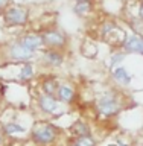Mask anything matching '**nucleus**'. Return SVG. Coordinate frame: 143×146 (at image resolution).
I'll return each instance as SVG.
<instances>
[{"mask_svg": "<svg viewBox=\"0 0 143 146\" xmlns=\"http://www.w3.org/2000/svg\"><path fill=\"white\" fill-rule=\"evenodd\" d=\"M38 52L25 47L17 38L9 40L0 44V61L5 64H21L26 61H34Z\"/></svg>", "mask_w": 143, "mask_h": 146, "instance_id": "obj_1", "label": "nucleus"}, {"mask_svg": "<svg viewBox=\"0 0 143 146\" xmlns=\"http://www.w3.org/2000/svg\"><path fill=\"white\" fill-rule=\"evenodd\" d=\"M125 98L120 90H107L96 99V111L102 117H114L125 108Z\"/></svg>", "mask_w": 143, "mask_h": 146, "instance_id": "obj_2", "label": "nucleus"}, {"mask_svg": "<svg viewBox=\"0 0 143 146\" xmlns=\"http://www.w3.org/2000/svg\"><path fill=\"white\" fill-rule=\"evenodd\" d=\"M61 135V128L50 122H37L31 129V140L37 145L49 146L53 145Z\"/></svg>", "mask_w": 143, "mask_h": 146, "instance_id": "obj_3", "label": "nucleus"}, {"mask_svg": "<svg viewBox=\"0 0 143 146\" xmlns=\"http://www.w3.org/2000/svg\"><path fill=\"white\" fill-rule=\"evenodd\" d=\"M2 18L6 27H25L29 23V9L23 5L9 3L2 12Z\"/></svg>", "mask_w": 143, "mask_h": 146, "instance_id": "obj_4", "label": "nucleus"}, {"mask_svg": "<svg viewBox=\"0 0 143 146\" xmlns=\"http://www.w3.org/2000/svg\"><path fill=\"white\" fill-rule=\"evenodd\" d=\"M37 61L38 66L47 70H55V68H61L66 62V50L59 49H49L44 47L40 50V55H37Z\"/></svg>", "mask_w": 143, "mask_h": 146, "instance_id": "obj_5", "label": "nucleus"}, {"mask_svg": "<svg viewBox=\"0 0 143 146\" xmlns=\"http://www.w3.org/2000/svg\"><path fill=\"white\" fill-rule=\"evenodd\" d=\"M41 36H43L44 47L59 50H66L69 47V35L58 27H49L41 31Z\"/></svg>", "mask_w": 143, "mask_h": 146, "instance_id": "obj_6", "label": "nucleus"}, {"mask_svg": "<svg viewBox=\"0 0 143 146\" xmlns=\"http://www.w3.org/2000/svg\"><path fill=\"white\" fill-rule=\"evenodd\" d=\"M37 107L43 114L46 116H50V114H55L58 111V107H59V102L55 96H50V94H46L43 91H40L37 94Z\"/></svg>", "mask_w": 143, "mask_h": 146, "instance_id": "obj_7", "label": "nucleus"}, {"mask_svg": "<svg viewBox=\"0 0 143 146\" xmlns=\"http://www.w3.org/2000/svg\"><path fill=\"white\" fill-rule=\"evenodd\" d=\"M122 49L125 53H132V55H143V35L139 32H132L131 35L125 36V41L122 43Z\"/></svg>", "mask_w": 143, "mask_h": 146, "instance_id": "obj_8", "label": "nucleus"}, {"mask_svg": "<svg viewBox=\"0 0 143 146\" xmlns=\"http://www.w3.org/2000/svg\"><path fill=\"white\" fill-rule=\"evenodd\" d=\"M25 47L34 50V52H40L41 49H44V43H43V36L41 32H25L17 38Z\"/></svg>", "mask_w": 143, "mask_h": 146, "instance_id": "obj_9", "label": "nucleus"}, {"mask_svg": "<svg viewBox=\"0 0 143 146\" xmlns=\"http://www.w3.org/2000/svg\"><path fill=\"white\" fill-rule=\"evenodd\" d=\"M110 76L111 79L116 82L117 87H128L132 82V75L128 72V68L125 66H117L110 70Z\"/></svg>", "mask_w": 143, "mask_h": 146, "instance_id": "obj_10", "label": "nucleus"}, {"mask_svg": "<svg viewBox=\"0 0 143 146\" xmlns=\"http://www.w3.org/2000/svg\"><path fill=\"white\" fill-rule=\"evenodd\" d=\"M55 98L58 99L59 104H67V105H69V104H73V102H75L76 91H75V88H73L70 84H61V82H59Z\"/></svg>", "mask_w": 143, "mask_h": 146, "instance_id": "obj_11", "label": "nucleus"}, {"mask_svg": "<svg viewBox=\"0 0 143 146\" xmlns=\"http://www.w3.org/2000/svg\"><path fill=\"white\" fill-rule=\"evenodd\" d=\"M58 85H59V81L57 79L55 75H44V78L40 81V90L46 94H50V96L57 94Z\"/></svg>", "mask_w": 143, "mask_h": 146, "instance_id": "obj_12", "label": "nucleus"}, {"mask_svg": "<svg viewBox=\"0 0 143 146\" xmlns=\"http://www.w3.org/2000/svg\"><path fill=\"white\" fill-rule=\"evenodd\" d=\"M20 72H18V81L23 82V84H26V82H29L34 79L35 76V68H34V62L32 61H26V62H21L20 64Z\"/></svg>", "mask_w": 143, "mask_h": 146, "instance_id": "obj_13", "label": "nucleus"}, {"mask_svg": "<svg viewBox=\"0 0 143 146\" xmlns=\"http://www.w3.org/2000/svg\"><path fill=\"white\" fill-rule=\"evenodd\" d=\"M72 137H84V135H91V129L90 125L85 120H75L72 123V126L69 128Z\"/></svg>", "mask_w": 143, "mask_h": 146, "instance_id": "obj_14", "label": "nucleus"}, {"mask_svg": "<svg viewBox=\"0 0 143 146\" xmlns=\"http://www.w3.org/2000/svg\"><path fill=\"white\" fill-rule=\"evenodd\" d=\"M91 11H93V0L75 2V5H73V12L78 17H87Z\"/></svg>", "mask_w": 143, "mask_h": 146, "instance_id": "obj_15", "label": "nucleus"}, {"mask_svg": "<svg viewBox=\"0 0 143 146\" xmlns=\"http://www.w3.org/2000/svg\"><path fill=\"white\" fill-rule=\"evenodd\" d=\"M3 134L5 135H14V134H23L26 129L25 126H21L18 122H6L2 125Z\"/></svg>", "mask_w": 143, "mask_h": 146, "instance_id": "obj_16", "label": "nucleus"}, {"mask_svg": "<svg viewBox=\"0 0 143 146\" xmlns=\"http://www.w3.org/2000/svg\"><path fill=\"white\" fill-rule=\"evenodd\" d=\"M126 56V53H125V50H117V52H113L111 53V56H110V70L114 67H117V66H120V64L123 62V59H125Z\"/></svg>", "mask_w": 143, "mask_h": 146, "instance_id": "obj_17", "label": "nucleus"}, {"mask_svg": "<svg viewBox=\"0 0 143 146\" xmlns=\"http://www.w3.org/2000/svg\"><path fill=\"white\" fill-rule=\"evenodd\" d=\"M72 143L75 146H98L93 135H84V137H72Z\"/></svg>", "mask_w": 143, "mask_h": 146, "instance_id": "obj_18", "label": "nucleus"}, {"mask_svg": "<svg viewBox=\"0 0 143 146\" xmlns=\"http://www.w3.org/2000/svg\"><path fill=\"white\" fill-rule=\"evenodd\" d=\"M137 18L143 21V2H139V8H137Z\"/></svg>", "mask_w": 143, "mask_h": 146, "instance_id": "obj_19", "label": "nucleus"}, {"mask_svg": "<svg viewBox=\"0 0 143 146\" xmlns=\"http://www.w3.org/2000/svg\"><path fill=\"white\" fill-rule=\"evenodd\" d=\"M9 3H11V0H0V12H2L3 9L9 5Z\"/></svg>", "mask_w": 143, "mask_h": 146, "instance_id": "obj_20", "label": "nucleus"}, {"mask_svg": "<svg viewBox=\"0 0 143 146\" xmlns=\"http://www.w3.org/2000/svg\"><path fill=\"white\" fill-rule=\"evenodd\" d=\"M3 141H5V134H3L2 126H0V146H3Z\"/></svg>", "mask_w": 143, "mask_h": 146, "instance_id": "obj_21", "label": "nucleus"}, {"mask_svg": "<svg viewBox=\"0 0 143 146\" xmlns=\"http://www.w3.org/2000/svg\"><path fill=\"white\" fill-rule=\"evenodd\" d=\"M117 146H130V145H126V143H123V141H117L116 143Z\"/></svg>", "mask_w": 143, "mask_h": 146, "instance_id": "obj_22", "label": "nucleus"}, {"mask_svg": "<svg viewBox=\"0 0 143 146\" xmlns=\"http://www.w3.org/2000/svg\"><path fill=\"white\" fill-rule=\"evenodd\" d=\"M75 2H85V0H75Z\"/></svg>", "mask_w": 143, "mask_h": 146, "instance_id": "obj_23", "label": "nucleus"}, {"mask_svg": "<svg viewBox=\"0 0 143 146\" xmlns=\"http://www.w3.org/2000/svg\"><path fill=\"white\" fill-rule=\"evenodd\" d=\"M69 146H75V145H73V143H72V141H70V143H69Z\"/></svg>", "mask_w": 143, "mask_h": 146, "instance_id": "obj_24", "label": "nucleus"}, {"mask_svg": "<svg viewBox=\"0 0 143 146\" xmlns=\"http://www.w3.org/2000/svg\"><path fill=\"white\" fill-rule=\"evenodd\" d=\"M140 2H143V0H140Z\"/></svg>", "mask_w": 143, "mask_h": 146, "instance_id": "obj_25", "label": "nucleus"}]
</instances>
